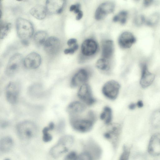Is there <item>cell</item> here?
Returning <instances> with one entry per match:
<instances>
[{
	"label": "cell",
	"instance_id": "6da1fadb",
	"mask_svg": "<svg viewBox=\"0 0 160 160\" xmlns=\"http://www.w3.org/2000/svg\"><path fill=\"white\" fill-rule=\"evenodd\" d=\"M73 137L70 135L62 136L50 149V153L53 158H57L67 152L73 145Z\"/></svg>",
	"mask_w": 160,
	"mask_h": 160
},
{
	"label": "cell",
	"instance_id": "7a4b0ae2",
	"mask_svg": "<svg viewBox=\"0 0 160 160\" xmlns=\"http://www.w3.org/2000/svg\"><path fill=\"white\" fill-rule=\"evenodd\" d=\"M87 116V118L70 117V124L74 130L79 132L86 133L92 129L96 119L90 117L88 114Z\"/></svg>",
	"mask_w": 160,
	"mask_h": 160
},
{
	"label": "cell",
	"instance_id": "3957f363",
	"mask_svg": "<svg viewBox=\"0 0 160 160\" xmlns=\"http://www.w3.org/2000/svg\"><path fill=\"white\" fill-rule=\"evenodd\" d=\"M16 130L19 137L23 140L30 139L36 134L37 127L33 122L30 121H25L18 123Z\"/></svg>",
	"mask_w": 160,
	"mask_h": 160
},
{
	"label": "cell",
	"instance_id": "277c9868",
	"mask_svg": "<svg viewBox=\"0 0 160 160\" xmlns=\"http://www.w3.org/2000/svg\"><path fill=\"white\" fill-rule=\"evenodd\" d=\"M16 29L18 37L22 40H28L33 35L34 28L28 20L22 18H18L16 22Z\"/></svg>",
	"mask_w": 160,
	"mask_h": 160
},
{
	"label": "cell",
	"instance_id": "5b68a950",
	"mask_svg": "<svg viewBox=\"0 0 160 160\" xmlns=\"http://www.w3.org/2000/svg\"><path fill=\"white\" fill-rule=\"evenodd\" d=\"M24 58L20 53H16L10 58L6 69L5 73L7 76H12L14 75L19 70L23 64Z\"/></svg>",
	"mask_w": 160,
	"mask_h": 160
},
{
	"label": "cell",
	"instance_id": "8992f818",
	"mask_svg": "<svg viewBox=\"0 0 160 160\" xmlns=\"http://www.w3.org/2000/svg\"><path fill=\"white\" fill-rule=\"evenodd\" d=\"M88 152L93 160H99L102 154L101 148L92 139H89L82 144V149Z\"/></svg>",
	"mask_w": 160,
	"mask_h": 160
},
{
	"label": "cell",
	"instance_id": "52a82bcc",
	"mask_svg": "<svg viewBox=\"0 0 160 160\" xmlns=\"http://www.w3.org/2000/svg\"><path fill=\"white\" fill-rule=\"evenodd\" d=\"M20 89V86L17 82L8 83L5 89V95L7 101L10 104H14L18 101Z\"/></svg>",
	"mask_w": 160,
	"mask_h": 160
},
{
	"label": "cell",
	"instance_id": "ba28073f",
	"mask_svg": "<svg viewBox=\"0 0 160 160\" xmlns=\"http://www.w3.org/2000/svg\"><path fill=\"white\" fill-rule=\"evenodd\" d=\"M120 88V84L117 82L110 80L104 85L102 88V92L107 98L114 100L118 97Z\"/></svg>",
	"mask_w": 160,
	"mask_h": 160
},
{
	"label": "cell",
	"instance_id": "9c48e42d",
	"mask_svg": "<svg viewBox=\"0 0 160 160\" xmlns=\"http://www.w3.org/2000/svg\"><path fill=\"white\" fill-rule=\"evenodd\" d=\"M121 132V125L115 124L104 134V137L110 142L114 149H116L118 145Z\"/></svg>",
	"mask_w": 160,
	"mask_h": 160
},
{
	"label": "cell",
	"instance_id": "30bf717a",
	"mask_svg": "<svg viewBox=\"0 0 160 160\" xmlns=\"http://www.w3.org/2000/svg\"><path fill=\"white\" fill-rule=\"evenodd\" d=\"M78 95L82 101L88 105H92L96 102L93 96L91 87L87 84L82 85L78 90Z\"/></svg>",
	"mask_w": 160,
	"mask_h": 160
},
{
	"label": "cell",
	"instance_id": "8fae6325",
	"mask_svg": "<svg viewBox=\"0 0 160 160\" xmlns=\"http://www.w3.org/2000/svg\"><path fill=\"white\" fill-rule=\"evenodd\" d=\"M44 49L48 54L54 55L57 54L61 47L60 41L58 38L54 36L48 37L44 45Z\"/></svg>",
	"mask_w": 160,
	"mask_h": 160
},
{
	"label": "cell",
	"instance_id": "7c38bea8",
	"mask_svg": "<svg viewBox=\"0 0 160 160\" xmlns=\"http://www.w3.org/2000/svg\"><path fill=\"white\" fill-rule=\"evenodd\" d=\"M41 62L40 55L36 52H32L24 58L23 64L27 68L35 69L38 68Z\"/></svg>",
	"mask_w": 160,
	"mask_h": 160
},
{
	"label": "cell",
	"instance_id": "4fadbf2b",
	"mask_svg": "<svg viewBox=\"0 0 160 160\" xmlns=\"http://www.w3.org/2000/svg\"><path fill=\"white\" fill-rule=\"evenodd\" d=\"M65 3L64 0H47L45 7L47 12L50 14L61 13L63 11Z\"/></svg>",
	"mask_w": 160,
	"mask_h": 160
},
{
	"label": "cell",
	"instance_id": "5bb4252c",
	"mask_svg": "<svg viewBox=\"0 0 160 160\" xmlns=\"http://www.w3.org/2000/svg\"><path fill=\"white\" fill-rule=\"evenodd\" d=\"M148 151L150 155L153 156L160 155V133H156L151 137Z\"/></svg>",
	"mask_w": 160,
	"mask_h": 160
},
{
	"label": "cell",
	"instance_id": "9a60e30c",
	"mask_svg": "<svg viewBox=\"0 0 160 160\" xmlns=\"http://www.w3.org/2000/svg\"><path fill=\"white\" fill-rule=\"evenodd\" d=\"M141 76L140 84L143 88H146L150 86L153 82L155 75L148 70L147 66L145 64L141 65Z\"/></svg>",
	"mask_w": 160,
	"mask_h": 160
},
{
	"label": "cell",
	"instance_id": "2e32d148",
	"mask_svg": "<svg viewBox=\"0 0 160 160\" xmlns=\"http://www.w3.org/2000/svg\"><path fill=\"white\" fill-rule=\"evenodd\" d=\"M90 77L88 72L82 69L77 72L72 77L71 81V86L73 88L83 84L88 80Z\"/></svg>",
	"mask_w": 160,
	"mask_h": 160
},
{
	"label": "cell",
	"instance_id": "e0dca14e",
	"mask_svg": "<svg viewBox=\"0 0 160 160\" xmlns=\"http://www.w3.org/2000/svg\"><path fill=\"white\" fill-rule=\"evenodd\" d=\"M115 8L114 4L111 2H107L102 3L96 9L95 13V18L99 20L106 15L112 13Z\"/></svg>",
	"mask_w": 160,
	"mask_h": 160
},
{
	"label": "cell",
	"instance_id": "ac0fdd59",
	"mask_svg": "<svg viewBox=\"0 0 160 160\" xmlns=\"http://www.w3.org/2000/svg\"><path fill=\"white\" fill-rule=\"evenodd\" d=\"M86 108L83 104L80 102L75 101L69 104L67 110L70 117L76 116L84 112Z\"/></svg>",
	"mask_w": 160,
	"mask_h": 160
},
{
	"label": "cell",
	"instance_id": "d6986e66",
	"mask_svg": "<svg viewBox=\"0 0 160 160\" xmlns=\"http://www.w3.org/2000/svg\"><path fill=\"white\" fill-rule=\"evenodd\" d=\"M97 48V44L95 41L88 39L84 41L82 44L81 51L84 55L89 56L95 53Z\"/></svg>",
	"mask_w": 160,
	"mask_h": 160
},
{
	"label": "cell",
	"instance_id": "ffe728a7",
	"mask_svg": "<svg viewBox=\"0 0 160 160\" xmlns=\"http://www.w3.org/2000/svg\"><path fill=\"white\" fill-rule=\"evenodd\" d=\"M135 41L136 39L132 33L128 32L122 33L118 39L119 45L125 48H130Z\"/></svg>",
	"mask_w": 160,
	"mask_h": 160
},
{
	"label": "cell",
	"instance_id": "44dd1931",
	"mask_svg": "<svg viewBox=\"0 0 160 160\" xmlns=\"http://www.w3.org/2000/svg\"><path fill=\"white\" fill-rule=\"evenodd\" d=\"M47 13L45 7L41 4L34 6L30 10V13L32 16L40 20L46 17Z\"/></svg>",
	"mask_w": 160,
	"mask_h": 160
},
{
	"label": "cell",
	"instance_id": "7402d4cb",
	"mask_svg": "<svg viewBox=\"0 0 160 160\" xmlns=\"http://www.w3.org/2000/svg\"><path fill=\"white\" fill-rule=\"evenodd\" d=\"M113 50V42L108 40L105 41L102 47V56L104 59L110 58L112 54Z\"/></svg>",
	"mask_w": 160,
	"mask_h": 160
},
{
	"label": "cell",
	"instance_id": "603a6c76",
	"mask_svg": "<svg viewBox=\"0 0 160 160\" xmlns=\"http://www.w3.org/2000/svg\"><path fill=\"white\" fill-rule=\"evenodd\" d=\"M47 33L45 31L41 30L36 32L33 36V40L35 44L40 46L44 45L48 38Z\"/></svg>",
	"mask_w": 160,
	"mask_h": 160
},
{
	"label": "cell",
	"instance_id": "cb8c5ba5",
	"mask_svg": "<svg viewBox=\"0 0 160 160\" xmlns=\"http://www.w3.org/2000/svg\"><path fill=\"white\" fill-rule=\"evenodd\" d=\"M13 141L10 137L3 138L0 141V150L1 152H6L9 151L12 147Z\"/></svg>",
	"mask_w": 160,
	"mask_h": 160
},
{
	"label": "cell",
	"instance_id": "d4e9b609",
	"mask_svg": "<svg viewBox=\"0 0 160 160\" xmlns=\"http://www.w3.org/2000/svg\"><path fill=\"white\" fill-rule=\"evenodd\" d=\"M100 119L107 124L110 123L112 118V112L111 109L109 107H104L100 115Z\"/></svg>",
	"mask_w": 160,
	"mask_h": 160
},
{
	"label": "cell",
	"instance_id": "484cf974",
	"mask_svg": "<svg viewBox=\"0 0 160 160\" xmlns=\"http://www.w3.org/2000/svg\"><path fill=\"white\" fill-rule=\"evenodd\" d=\"M0 38L3 39L8 35L12 28V24L10 23L1 22H0Z\"/></svg>",
	"mask_w": 160,
	"mask_h": 160
},
{
	"label": "cell",
	"instance_id": "4316f807",
	"mask_svg": "<svg viewBox=\"0 0 160 160\" xmlns=\"http://www.w3.org/2000/svg\"><path fill=\"white\" fill-rule=\"evenodd\" d=\"M96 66L98 69L102 71H107L109 69V63L106 59L101 58L96 63Z\"/></svg>",
	"mask_w": 160,
	"mask_h": 160
},
{
	"label": "cell",
	"instance_id": "83f0119b",
	"mask_svg": "<svg viewBox=\"0 0 160 160\" xmlns=\"http://www.w3.org/2000/svg\"><path fill=\"white\" fill-rule=\"evenodd\" d=\"M151 122L152 126L154 127H160V110L155 111L152 114Z\"/></svg>",
	"mask_w": 160,
	"mask_h": 160
},
{
	"label": "cell",
	"instance_id": "f1b7e54d",
	"mask_svg": "<svg viewBox=\"0 0 160 160\" xmlns=\"http://www.w3.org/2000/svg\"><path fill=\"white\" fill-rule=\"evenodd\" d=\"M127 15L126 11H122L113 17V21L114 22L119 21L122 24H124L126 22Z\"/></svg>",
	"mask_w": 160,
	"mask_h": 160
},
{
	"label": "cell",
	"instance_id": "f546056e",
	"mask_svg": "<svg viewBox=\"0 0 160 160\" xmlns=\"http://www.w3.org/2000/svg\"><path fill=\"white\" fill-rule=\"evenodd\" d=\"M130 151V147L127 145H124L118 160H129Z\"/></svg>",
	"mask_w": 160,
	"mask_h": 160
},
{
	"label": "cell",
	"instance_id": "4dcf8cb0",
	"mask_svg": "<svg viewBox=\"0 0 160 160\" xmlns=\"http://www.w3.org/2000/svg\"><path fill=\"white\" fill-rule=\"evenodd\" d=\"M159 18V15L157 13L153 14L146 21L147 24L149 26H152L158 22Z\"/></svg>",
	"mask_w": 160,
	"mask_h": 160
},
{
	"label": "cell",
	"instance_id": "1f68e13d",
	"mask_svg": "<svg viewBox=\"0 0 160 160\" xmlns=\"http://www.w3.org/2000/svg\"><path fill=\"white\" fill-rule=\"evenodd\" d=\"M51 129L48 126L44 128L42 130L43 140L45 142H49L52 139V136L48 132Z\"/></svg>",
	"mask_w": 160,
	"mask_h": 160
},
{
	"label": "cell",
	"instance_id": "d6a6232c",
	"mask_svg": "<svg viewBox=\"0 0 160 160\" xmlns=\"http://www.w3.org/2000/svg\"><path fill=\"white\" fill-rule=\"evenodd\" d=\"M78 154L74 151H72L68 153L63 160H77Z\"/></svg>",
	"mask_w": 160,
	"mask_h": 160
},
{
	"label": "cell",
	"instance_id": "836d02e7",
	"mask_svg": "<svg viewBox=\"0 0 160 160\" xmlns=\"http://www.w3.org/2000/svg\"><path fill=\"white\" fill-rule=\"evenodd\" d=\"M78 44H75L72 48L65 49L64 52L66 54H72L78 49Z\"/></svg>",
	"mask_w": 160,
	"mask_h": 160
},
{
	"label": "cell",
	"instance_id": "e575fe53",
	"mask_svg": "<svg viewBox=\"0 0 160 160\" xmlns=\"http://www.w3.org/2000/svg\"><path fill=\"white\" fill-rule=\"evenodd\" d=\"M145 21V19L143 15H141L135 19V22L137 25L140 26Z\"/></svg>",
	"mask_w": 160,
	"mask_h": 160
},
{
	"label": "cell",
	"instance_id": "d590c367",
	"mask_svg": "<svg viewBox=\"0 0 160 160\" xmlns=\"http://www.w3.org/2000/svg\"><path fill=\"white\" fill-rule=\"evenodd\" d=\"M77 42V40L75 38H71L68 40L67 44L69 46H71Z\"/></svg>",
	"mask_w": 160,
	"mask_h": 160
},
{
	"label": "cell",
	"instance_id": "8d00e7d4",
	"mask_svg": "<svg viewBox=\"0 0 160 160\" xmlns=\"http://www.w3.org/2000/svg\"><path fill=\"white\" fill-rule=\"evenodd\" d=\"M153 1V0H144L143 1L144 5L146 7H148L151 4Z\"/></svg>",
	"mask_w": 160,
	"mask_h": 160
},
{
	"label": "cell",
	"instance_id": "74e56055",
	"mask_svg": "<svg viewBox=\"0 0 160 160\" xmlns=\"http://www.w3.org/2000/svg\"><path fill=\"white\" fill-rule=\"evenodd\" d=\"M77 16L76 17V19L77 20H79L82 17L83 13L82 11H80L78 13Z\"/></svg>",
	"mask_w": 160,
	"mask_h": 160
},
{
	"label": "cell",
	"instance_id": "f35d334b",
	"mask_svg": "<svg viewBox=\"0 0 160 160\" xmlns=\"http://www.w3.org/2000/svg\"><path fill=\"white\" fill-rule=\"evenodd\" d=\"M136 104L132 103L129 105L128 108L131 110H133L136 108Z\"/></svg>",
	"mask_w": 160,
	"mask_h": 160
},
{
	"label": "cell",
	"instance_id": "ab89813d",
	"mask_svg": "<svg viewBox=\"0 0 160 160\" xmlns=\"http://www.w3.org/2000/svg\"><path fill=\"white\" fill-rule=\"evenodd\" d=\"M28 40H21V42L22 44L24 46H28L29 45V42Z\"/></svg>",
	"mask_w": 160,
	"mask_h": 160
},
{
	"label": "cell",
	"instance_id": "60d3db41",
	"mask_svg": "<svg viewBox=\"0 0 160 160\" xmlns=\"http://www.w3.org/2000/svg\"><path fill=\"white\" fill-rule=\"evenodd\" d=\"M137 106L139 108H142L143 106V103L141 100L138 101L136 103Z\"/></svg>",
	"mask_w": 160,
	"mask_h": 160
},
{
	"label": "cell",
	"instance_id": "b9f144b4",
	"mask_svg": "<svg viewBox=\"0 0 160 160\" xmlns=\"http://www.w3.org/2000/svg\"><path fill=\"white\" fill-rule=\"evenodd\" d=\"M77 7V4L72 5L70 8V11H74L76 9Z\"/></svg>",
	"mask_w": 160,
	"mask_h": 160
},
{
	"label": "cell",
	"instance_id": "7bdbcfd3",
	"mask_svg": "<svg viewBox=\"0 0 160 160\" xmlns=\"http://www.w3.org/2000/svg\"><path fill=\"white\" fill-rule=\"evenodd\" d=\"M5 160H10L9 159H6Z\"/></svg>",
	"mask_w": 160,
	"mask_h": 160
}]
</instances>
